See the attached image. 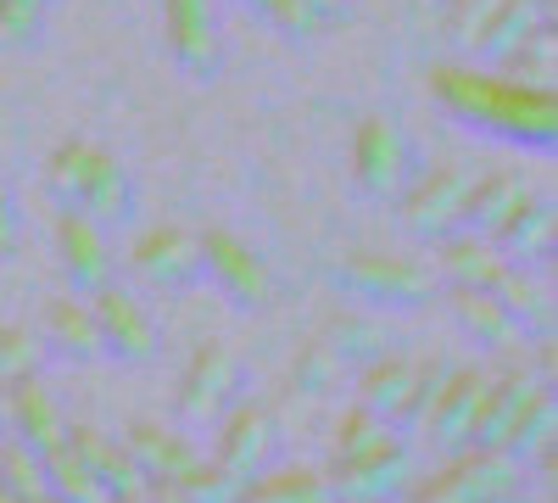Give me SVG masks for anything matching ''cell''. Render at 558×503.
<instances>
[{"instance_id": "1", "label": "cell", "mask_w": 558, "mask_h": 503, "mask_svg": "<svg viewBox=\"0 0 558 503\" xmlns=\"http://www.w3.org/2000/svg\"><path fill=\"white\" fill-rule=\"evenodd\" d=\"M430 96L441 112L475 134L525 146V152H553L558 146V101L553 84H520L508 73H481V68H436Z\"/></svg>"}, {"instance_id": "2", "label": "cell", "mask_w": 558, "mask_h": 503, "mask_svg": "<svg viewBox=\"0 0 558 503\" xmlns=\"http://www.w3.org/2000/svg\"><path fill=\"white\" fill-rule=\"evenodd\" d=\"M45 185H51V196L68 213H84L89 224H101V230H112V224H123L134 213V191H129L123 163L101 146H89V141L57 146L51 163H45Z\"/></svg>"}, {"instance_id": "3", "label": "cell", "mask_w": 558, "mask_h": 503, "mask_svg": "<svg viewBox=\"0 0 558 503\" xmlns=\"http://www.w3.org/2000/svg\"><path fill=\"white\" fill-rule=\"evenodd\" d=\"M542 23H553V0H452L458 51L492 68H502Z\"/></svg>"}, {"instance_id": "4", "label": "cell", "mask_w": 558, "mask_h": 503, "mask_svg": "<svg viewBox=\"0 0 558 503\" xmlns=\"http://www.w3.org/2000/svg\"><path fill=\"white\" fill-rule=\"evenodd\" d=\"M357 370H363V381H357V403L368 408V415H380V420L408 442V431L425 426L430 392H436V381H441L447 363H436V358L413 363V358H386V352H380V358L357 363Z\"/></svg>"}, {"instance_id": "5", "label": "cell", "mask_w": 558, "mask_h": 503, "mask_svg": "<svg viewBox=\"0 0 558 503\" xmlns=\"http://www.w3.org/2000/svg\"><path fill=\"white\" fill-rule=\"evenodd\" d=\"M341 286L368 308H425L430 291H436V274L408 263V258L352 252V258H341Z\"/></svg>"}, {"instance_id": "6", "label": "cell", "mask_w": 558, "mask_h": 503, "mask_svg": "<svg viewBox=\"0 0 558 503\" xmlns=\"http://www.w3.org/2000/svg\"><path fill=\"white\" fill-rule=\"evenodd\" d=\"M408 163H413V141L402 134L397 118H363L352 134V179L363 196L391 202L408 185Z\"/></svg>"}, {"instance_id": "7", "label": "cell", "mask_w": 558, "mask_h": 503, "mask_svg": "<svg viewBox=\"0 0 558 503\" xmlns=\"http://www.w3.org/2000/svg\"><path fill=\"white\" fill-rule=\"evenodd\" d=\"M235 386H241L235 352L218 347V342H207V347L191 358V370H184L179 392H173V420H179V426H218V415L229 408Z\"/></svg>"}, {"instance_id": "8", "label": "cell", "mask_w": 558, "mask_h": 503, "mask_svg": "<svg viewBox=\"0 0 558 503\" xmlns=\"http://www.w3.org/2000/svg\"><path fill=\"white\" fill-rule=\"evenodd\" d=\"M196 247H202V274L207 280L235 302V308H268V297H274V280H268V268H263V258L246 247V241H235L229 230H207V236H196Z\"/></svg>"}, {"instance_id": "9", "label": "cell", "mask_w": 558, "mask_h": 503, "mask_svg": "<svg viewBox=\"0 0 558 503\" xmlns=\"http://www.w3.org/2000/svg\"><path fill=\"white\" fill-rule=\"evenodd\" d=\"M408 476H413V453L408 442H391L375 453H357V459H336L330 498L336 503H397Z\"/></svg>"}, {"instance_id": "10", "label": "cell", "mask_w": 558, "mask_h": 503, "mask_svg": "<svg viewBox=\"0 0 558 503\" xmlns=\"http://www.w3.org/2000/svg\"><path fill=\"white\" fill-rule=\"evenodd\" d=\"M168 17V51L184 79H213L223 68V34L213 17V0H162Z\"/></svg>"}, {"instance_id": "11", "label": "cell", "mask_w": 558, "mask_h": 503, "mask_svg": "<svg viewBox=\"0 0 558 503\" xmlns=\"http://www.w3.org/2000/svg\"><path fill=\"white\" fill-rule=\"evenodd\" d=\"M481 392H486V375L481 370H441L436 392H430V408H425V431L441 453H463L475 436V408H481Z\"/></svg>"}, {"instance_id": "12", "label": "cell", "mask_w": 558, "mask_h": 503, "mask_svg": "<svg viewBox=\"0 0 558 503\" xmlns=\"http://www.w3.org/2000/svg\"><path fill=\"white\" fill-rule=\"evenodd\" d=\"M463 191H470V173H458V168H430L413 191H408V185L397 191V218L408 224L413 236L441 241L447 230H458Z\"/></svg>"}, {"instance_id": "13", "label": "cell", "mask_w": 558, "mask_h": 503, "mask_svg": "<svg viewBox=\"0 0 558 503\" xmlns=\"http://www.w3.org/2000/svg\"><path fill=\"white\" fill-rule=\"evenodd\" d=\"M89 313H96V331H101V352H112L118 363H146L157 352V325L112 280L101 291H89Z\"/></svg>"}, {"instance_id": "14", "label": "cell", "mask_w": 558, "mask_h": 503, "mask_svg": "<svg viewBox=\"0 0 558 503\" xmlns=\"http://www.w3.org/2000/svg\"><path fill=\"white\" fill-rule=\"evenodd\" d=\"M129 268H134L146 286H157V291H184V286L202 274V247H196L191 230H173V224H162V230H146V236L134 241Z\"/></svg>"}, {"instance_id": "15", "label": "cell", "mask_w": 558, "mask_h": 503, "mask_svg": "<svg viewBox=\"0 0 558 503\" xmlns=\"http://www.w3.org/2000/svg\"><path fill=\"white\" fill-rule=\"evenodd\" d=\"M268 459H274V426H268L263 408H235V415L223 408L218 415V459L213 465H223L246 487L252 476L268 470Z\"/></svg>"}, {"instance_id": "16", "label": "cell", "mask_w": 558, "mask_h": 503, "mask_svg": "<svg viewBox=\"0 0 558 503\" xmlns=\"http://www.w3.org/2000/svg\"><path fill=\"white\" fill-rule=\"evenodd\" d=\"M553 241H558V213H553V202L536 196V191H531V196L520 202V213L492 236V247H497V258H502L508 268H542V263H553Z\"/></svg>"}, {"instance_id": "17", "label": "cell", "mask_w": 558, "mask_h": 503, "mask_svg": "<svg viewBox=\"0 0 558 503\" xmlns=\"http://www.w3.org/2000/svg\"><path fill=\"white\" fill-rule=\"evenodd\" d=\"M531 196V179L514 173V168H497V173H481L470 179V191H463V213H458V230H475V236H497L508 218L520 213V202Z\"/></svg>"}, {"instance_id": "18", "label": "cell", "mask_w": 558, "mask_h": 503, "mask_svg": "<svg viewBox=\"0 0 558 503\" xmlns=\"http://www.w3.org/2000/svg\"><path fill=\"white\" fill-rule=\"evenodd\" d=\"M57 258H62V274L73 291H101L112 280V258L101 247V224H89L84 213H62L57 218Z\"/></svg>"}, {"instance_id": "19", "label": "cell", "mask_w": 558, "mask_h": 503, "mask_svg": "<svg viewBox=\"0 0 558 503\" xmlns=\"http://www.w3.org/2000/svg\"><path fill=\"white\" fill-rule=\"evenodd\" d=\"M68 447L89 465V476L101 481L107 498H129V492H146V487H151L146 470L134 465V453H129L123 442H107L96 426H73V431H68Z\"/></svg>"}, {"instance_id": "20", "label": "cell", "mask_w": 558, "mask_h": 503, "mask_svg": "<svg viewBox=\"0 0 558 503\" xmlns=\"http://www.w3.org/2000/svg\"><path fill=\"white\" fill-rule=\"evenodd\" d=\"M123 447L134 453V465L146 470V481H184L196 470V453H191V442H184L179 431H168V426H146V420H129V431H123Z\"/></svg>"}, {"instance_id": "21", "label": "cell", "mask_w": 558, "mask_h": 503, "mask_svg": "<svg viewBox=\"0 0 558 503\" xmlns=\"http://www.w3.org/2000/svg\"><path fill=\"white\" fill-rule=\"evenodd\" d=\"M497 302H502V313L520 325V336H553V291L536 280L531 268H497L492 274V286H486Z\"/></svg>"}, {"instance_id": "22", "label": "cell", "mask_w": 558, "mask_h": 503, "mask_svg": "<svg viewBox=\"0 0 558 503\" xmlns=\"http://www.w3.org/2000/svg\"><path fill=\"white\" fill-rule=\"evenodd\" d=\"M12 436L34 453H51L57 442H68V426L57 415V397L39 386V375L12 386Z\"/></svg>"}, {"instance_id": "23", "label": "cell", "mask_w": 558, "mask_h": 503, "mask_svg": "<svg viewBox=\"0 0 558 503\" xmlns=\"http://www.w3.org/2000/svg\"><path fill=\"white\" fill-rule=\"evenodd\" d=\"M45 347H51L57 358L68 363H96L101 358V331H96V313H89V302H51L45 308Z\"/></svg>"}, {"instance_id": "24", "label": "cell", "mask_w": 558, "mask_h": 503, "mask_svg": "<svg viewBox=\"0 0 558 503\" xmlns=\"http://www.w3.org/2000/svg\"><path fill=\"white\" fill-rule=\"evenodd\" d=\"M502 268L497 247L475 230H447L436 241V274L447 286H492V274Z\"/></svg>"}, {"instance_id": "25", "label": "cell", "mask_w": 558, "mask_h": 503, "mask_svg": "<svg viewBox=\"0 0 558 503\" xmlns=\"http://www.w3.org/2000/svg\"><path fill=\"white\" fill-rule=\"evenodd\" d=\"M547 442H553V392H547V386H536V392L514 408V415L502 420V431L492 436V447L525 465L531 453H542Z\"/></svg>"}, {"instance_id": "26", "label": "cell", "mask_w": 558, "mask_h": 503, "mask_svg": "<svg viewBox=\"0 0 558 503\" xmlns=\"http://www.w3.org/2000/svg\"><path fill=\"white\" fill-rule=\"evenodd\" d=\"M447 302H452V313H458V325L470 331L475 342H486V347H502V342L520 336V325L502 313V302H497L486 286H452Z\"/></svg>"}, {"instance_id": "27", "label": "cell", "mask_w": 558, "mask_h": 503, "mask_svg": "<svg viewBox=\"0 0 558 503\" xmlns=\"http://www.w3.org/2000/svg\"><path fill=\"white\" fill-rule=\"evenodd\" d=\"M542 381L531 375V370H514V375H486V392H481V408H475V436H470V447H492V436L502 431V420L514 415V408L536 392Z\"/></svg>"}, {"instance_id": "28", "label": "cell", "mask_w": 558, "mask_h": 503, "mask_svg": "<svg viewBox=\"0 0 558 503\" xmlns=\"http://www.w3.org/2000/svg\"><path fill=\"white\" fill-rule=\"evenodd\" d=\"M241 503H336L330 481L313 470H263L241 487Z\"/></svg>"}, {"instance_id": "29", "label": "cell", "mask_w": 558, "mask_h": 503, "mask_svg": "<svg viewBox=\"0 0 558 503\" xmlns=\"http://www.w3.org/2000/svg\"><path fill=\"white\" fill-rule=\"evenodd\" d=\"M45 492H57V498H68V503H107L101 481L89 476V465L78 459L68 442H57L51 453H45Z\"/></svg>"}, {"instance_id": "30", "label": "cell", "mask_w": 558, "mask_h": 503, "mask_svg": "<svg viewBox=\"0 0 558 503\" xmlns=\"http://www.w3.org/2000/svg\"><path fill=\"white\" fill-rule=\"evenodd\" d=\"M324 342H330L336 352H341V363L352 370V363H368V358H380L386 352V336H380V325L375 319H363V313H330L324 319V331H318Z\"/></svg>"}, {"instance_id": "31", "label": "cell", "mask_w": 558, "mask_h": 503, "mask_svg": "<svg viewBox=\"0 0 558 503\" xmlns=\"http://www.w3.org/2000/svg\"><path fill=\"white\" fill-rule=\"evenodd\" d=\"M341 375H347V363H341V352L324 342V336H313L302 352H296V363H291V386L302 392V397H324V392H336L341 386Z\"/></svg>"}, {"instance_id": "32", "label": "cell", "mask_w": 558, "mask_h": 503, "mask_svg": "<svg viewBox=\"0 0 558 503\" xmlns=\"http://www.w3.org/2000/svg\"><path fill=\"white\" fill-rule=\"evenodd\" d=\"M45 336H34V331H23V325H0V386H17V381H28V375H39L45 370Z\"/></svg>"}, {"instance_id": "33", "label": "cell", "mask_w": 558, "mask_h": 503, "mask_svg": "<svg viewBox=\"0 0 558 503\" xmlns=\"http://www.w3.org/2000/svg\"><path fill=\"white\" fill-rule=\"evenodd\" d=\"M0 487H7L17 503L45 492V453L23 447L17 436H0Z\"/></svg>"}, {"instance_id": "34", "label": "cell", "mask_w": 558, "mask_h": 503, "mask_svg": "<svg viewBox=\"0 0 558 503\" xmlns=\"http://www.w3.org/2000/svg\"><path fill=\"white\" fill-rule=\"evenodd\" d=\"M391 442H402L380 415H368V408L357 403L352 415L336 426V459H357V453H375V447H391Z\"/></svg>"}, {"instance_id": "35", "label": "cell", "mask_w": 558, "mask_h": 503, "mask_svg": "<svg viewBox=\"0 0 558 503\" xmlns=\"http://www.w3.org/2000/svg\"><path fill=\"white\" fill-rule=\"evenodd\" d=\"M45 12H51V0H0V45H12V51L39 45Z\"/></svg>"}, {"instance_id": "36", "label": "cell", "mask_w": 558, "mask_h": 503, "mask_svg": "<svg viewBox=\"0 0 558 503\" xmlns=\"http://www.w3.org/2000/svg\"><path fill=\"white\" fill-rule=\"evenodd\" d=\"M179 492L191 503H241V481L229 476L223 465H196L191 476L179 481Z\"/></svg>"}, {"instance_id": "37", "label": "cell", "mask_w": 558, "mask_h": 503, "mask_svg": "<svg viewBox=\"0 0 558 503\" xmlns=\"http://www.w3.org/2000/svg\"><path fill=\"white\" fill-rule=\"evenodd\" d=\"M347 0H291V17H296V39H313L318 28L341 23Z\"/></svg>"}, {"instance_id": "38", "label": "cell", "mask_w": 558, "mask_h": 503, "mask_svg": "<svg viewBox=\"0 0 558 503\" xmlns=\"http://www.w3.org/2000/svg\"><path fill=\"white\" fill-rule=\"evenodd\" d=\"M12 252V202H7V185H0V258Z\"/></svg>"}, {"instance_id": "39", "label": "cell", "mask_w": 558, "mask_h": 503, "mask_svg": "<svg viewBox=\"0 0 558 503\" xmlns=\"http://www.w3.org/2000/svg\"><path fill=\"white\" fill-rule=\"evenodd\" d=\"M151 503H191V498H184L173 481H151Z\"/></svg>"}, {"instance_id": "40", "label": "cell", "mask_w": 558, "mask_h": 503, "mask_svg": "<svg viewBox=\"0 0 558 503\" xmlns=\"http://www.w3.org/2000/svg\"><path fill=\"white\" fill-rule=\"evenodd\" d=\"M241 7H246V12H257L263 23H274V17H279V7H286V0H241Z\"/></svg>"}, {"instance_id": "41", "label": "cell", "mask_w": 558, "mask_h": 503, "mask_svg": "<svg viewBox=\"0 0 558 503\" xmlns=\"http://www.w3.org/2000/svg\"><path fill=\"white\" fill-rule=\"evenodd\" d=\"M0 436H12V386H0Z\"/></svg>"}, {"instance_id": "42", "label": "cell", "mask_w": 558, "mask_h": 503, "mask_svg": "<svg viewBox=\"0 0 558 503\" xmlns=\"http://www.w3.org/2000/svg\"><path fill=\"white\" fill-rule=\"evenodd\" d=\"M107 503H151V487L146 492H129V498H107Z\"/></svg>"}, {"instance_id": "43", "label": "cell", "mask_w": 558, "mask_h": 503, "mask_svg": "<svg viewBox=\"0 0 558 503\" xmlns=\"http://www.w3.org/2000/svg\"><path fill=\"white\" fill-rule=\"evenodd\" d=\"M23 503H68V498H57V492H34V498H23Z\"/></svg>"}]
</instances>
